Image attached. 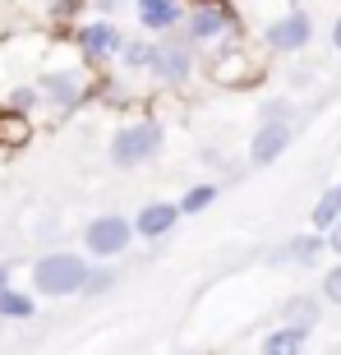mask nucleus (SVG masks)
Here are the masks:
<instances>
[{"mask_svg": "<svg viewBox=\"0 0 341 355\" xmlns=\"http://www.w3.org/2000/svg\"><path fill=\"white\" fill-rule=\"evenodd\" d=\"M92 259L74 250H51L33 263V291L46 295V300H69V295H83V282H88Z\"/></svg>", "mask_w": 341, "mask_h": 355, "instance_id": "f257e3e1", "label": "nucleus"}, {"mask_svg": "<svg viewBox=\"0 0 341 355\" xmlns=\"http://www.w3.org/2000/svg\"><path fill=\"white\" fill-rule=\"evenodd\" d=\"M194 74H198V46L184 37L180 28H175V33H161V37H152L148 79L157 83V88H184Z\"/></svg>", "mask_w": 341, "mask_h": 355, "instance_id": "f03ea898", "label": "nucleus"}, {"mask_svg": "<svg viewBox=\"0 0 341 355\" xmlns=\"http://www.w3.org/2000/svg\"><path fill=\"white\" fill-rule=\"evenodd\" d=\"M166 144V130H161V120H130V125H120L111 134V144H106V162L116 166V171H134V166H148V162L161 153Z\"/></svg>", "mask_w": 341, "mask_h": 355, "instance_id": "7ed1b4c3", "label": "nucleus"}, {"mask_svg": "<svg viewBox=\"0 0 341 355\" xmlns=\"http://www.w3.org/2000/svg\"><path fill=\"white\" fill-rule=\"evenodd\" d=\"M37 92H42V102L51 106L55 116H69V111H79L83 102H88V69L79 65H55V69H42V79H37Z\"/></svg>", "mask_w": 341, "mask_h": 355, "instance_id": "20e7f679", "label": "nucleus"}, {"mask_svg": "<svg viewBox=\"0 0 341 355\" xmlns=\"http://www.w3.org/2000/svg\"><path fill=\"white\" fill-rule=\"evenodd\" d=\"M134 217L125 212H97L88 226H83V254L88 259H120V254L134 245Z\"/></svg>", "mask_w": 341, "mask_h": 355, "instance_id": "39448f33", "label": "nucleus"}, {"mask_svg": "<svg viewBox=\"0 0 341 355\" xmlns=\"http://www.w3.org/2000/svg\"><path fill=\"white\" fill-rule=\"evenodd\" d=\"M231 28H236V14L226 10L222 0H198V5L184 10L180 33L194 42L198 51H203V46H222V42L231 37Z\"/></svg>", "mask_w": 341, "mask_h": 355, "instance_id": "423d86ee", "label": "nucleus"}, {"mask_svg": "<svg viewBox=\"0 0 341 355\" xmlns=\"http://www.w3.org/2000/svg\"><path fill=\"white\" fill-rule=\"evenodd\" d=\"M125 33H120L116 19H106V14H97V19H88V24L74 28V46H79V55L88 60V65H111V60H120V51H125Z\"/></svg>", "mask_w": 341, "mask_h": 355, "instance_id": "0eeeda50", "label": "nucleus"}, {"mask_svg": "<svg viewBox=\"0 0 341 355\" xmlns=\"http://www.w3.org/2000/svg\"><path fill=\"white\" fill-rule=\"evenodd\" d=\"M263 46L268 51H277V55H295V51H304L309 42H314V19L300 10V5H290L281 19H272V24H263Z\"/></svg>", "mask_w": 341, "mask_h": 355, "instance_id": "6e6552de", "label": "nucleus"}, {"mask_svg": "<svg viewBox=\"0 0 341 355\" xmlns=\"http://www.w3.org/2000/svg\"><path fill=\"white\" fill-rule=\"evenodd\" d=\"M290 139H295V125H286V120H259V130L250 139V166H272L290 148Z\"/></svg>", "mask_w": 341, "mask_h": 355, "instance_id": "1a4fd4ad", "label": "nucleus"}, {"mask_svg": "<svg viewBox=\"0 0 341 355\" xmlns=\"http://www.w3.org/2000/svg\"><path fill=\"white\" fill-rule=\"evenodd\" d=\"M184 208L180 203H170V198H152V203H143V208L134 212V231H139V240H166L175 226H180Z\"/></svg>", "mask_w": 341, "mask_h": 355, "instance_id": "9d476101", "label": "nucleus"}, {"mask_svg": "<svg viewBox=\"0 0 341 355\" xmlns=\"http://www.w3.org/2000/svg\"><path fill=\"white\" fill-rule=\"evenodd\" d=\"M134 24L152 37L175 33L184 24V0H134Z\"/></svg>", "mask_w": 341, "mask_h": 355, "instance_id": "9b49d317", "label": "nucleus"}, {"mask_svg": "<svg viewBox=\"0 0 341 355\" xmlns=\"http://www.w3.org/2000/svg\"><path fill=\"white\" fill-rule=\"evenodd\" d=\"M323 254H328V231H314V226H309L304 236L286 240V245L272 254V263H300V268H314Z\"/></svg>", "mask_w": 341, "mask_h": 355, "instance_id": "f8f14e48", "label": "nucleus"}, {"mask_svg": "<svg viewBox=\"0 0 341 355\" xmlns=\"http://www.w3.org/2000/svg\"><path fill=\"white\" fill-rule=\"evenodd\" d=\"M309 332H314V328H304V323H286V318H281V323H277V328L263 337V351H268V355L304 351V346H309Z\"/></svg>", "mask_w": 341, "mask_h": 355, "instance_id": "ddd939ff", "label": "nucleus"}, {"mask_svg": "<svg viewBox=\"0 0 341 355\" xmlns=\"http://www.w3.org/2000/svg\"><path fill=\"white\" fill-rule=\"evenodd\" d=\"M323 295H314V291H300V295H290V300H281V318L286 323H304V328H314L318 318H323Z\"/></svg>", "mask_w": 341, "mask_h": 355, "instance_id": "4468645a", "label": "nucleus"}, {"mask_svg": "<svg viewBox=\"0 0 341 355\" xmlns=\"http://www.w3.org/2000/svg\"><path fill=\"white\" fill-rule=\"evenodd\" d=\"M37 314V300L19 286H0V318L5 323H28V318Z\"/></svg>", "mask_w": 341, "mask_h": 355, "instance_id": "2eb2a0df", "label": "nucleus"}, {"mask_svg": "<svg viewBox=\"0 0 341 355\" xmlns=\"http://www.w3.org/2000/svg\"><path fill=\"white\" fill-rule=\"evenodd\" d=\"M337 222H341V180L328 184V189L318 194L314 212H309V226H314V231H328V226H337Z\"/></svg>", "mask_w": 341, "mask_h": 355, "instance_id": "dca6fc26", "label": "nucleus"}, {"mask_svg": "<svg viewBox=\"0 0 341 355\" xmlns=\"http://www.w3.org/2000/svg\"><path fill=\"white\" fill-rule=\"evenodd\" d=\"M148 60H152V33H139V37L125 42V51H120L116 65L125 74H148Z\"/></svg>", "mask_w": 341, "mask_h": 355, "instance_id": "f3484780", "label": "nucleus"}, {"mask_svg": "<svg viewBox=\"0 0 341 355\" xmlns=\"http://www.w3.org/2000/svg\"><path fill=\"white\" fill-rule=\"evenodd\" d=\"M116 286H120L116 259H92L88 282H83V295H88V300H97V295H106V291H116Z\"/></svg>", "mask_w": 341, "mask_h": 355, "instance_id": "a211bd4d", "label": "nucleus"}, {"mask_svg": "<svg viewBox=\"0 0 341 355\" xmlns=\"http://www.w3.org/2000/svg\"><path fill=\"white\" fill-rule=\"evenodd\" d=\"M24 139H28V111L5 106V111H0V148H19Z\"/></svg>", "mask_w": 341, "mask_h": 355, "instance_id": "6ab92c4d", "label": "nucleus"}, {"mask_svg": "<svg viewBox=\"0 0 341 355\" xmlns=\"http://www.w3.org/2000/svg\"><path fill=\"white\" fill-rule=\"evenodd\" d=\"M212 203H217V184H189V189H184L180 194V208H184V217H198V212H208Z\"/></svg>", "mask_w": 341, "mask_h": 355, "instance_id": "aec40b11", "label": "nucleus"}, {"mask_svg": "<svg viewBox=\"0 0 341 355\" xmlns=\"http://www.w3.org/2000/svg\"><path fill=\"white\" fill-rule=\"evenodd\" d=\"M259 120H286V125H295V102L290 97H268L259 106Z\"/></svg>", "mask_w": 341, "mask_h": 355, "instance_id": "412c9836", "label": "nucleus"}, {"mask_svg": "<svg viewBox=\"0 0 341 355\" xmlns=\"http://www.w3.org/2000/svg\"><path fill=\"white\" fill-rule=\"evenodd\" d=\"M37 102H42L37 83H19V88H10V97H5V106H14V111H33Z\"/></svg>", "mask_w": 341, "mask_h": 355, "instance_id": "4be33fe9", "label": "nucleus"}, {"mask_svg": "<svg viewBox=\"0 0 341 355\" xmlns=\"http://www.w3.org/2000/svg\"><path fill=\"white\" fill-rule=\"evenodd\" d=\"M323 300L328 304H341V259L323 272Z\"/></svg>", "mask_w": 341, "mask_h": 355, "instance_id": "5701e85b", "label": "nucleus"}, {"mask_svg": "<svg viewBox=\"0 0 341 355\" xmlns=\"http://www.w3.org/2000/svg\"><path fill=\"white\" fill-rule=\"evenodd\" d=\"M92 10L106 14V19H120L125 10H134V0H92Z\"/></svg>", "mask_w": 341, "mask_h": 355, "instance_id": "b1692460", "label": "nucleus"}, {"mask_svg": "<svg viewBox=\"0 0 341 355\" xmlns=\"http://www.w3.org/2000/svg\"><path fill=\"white\" fill-rule=\"evenodd\" d=\"M328 254H337V259H341V222L328 226Z\"/></svg>", "mask_w": 341, "mask_h": 355, "instance_id": "393cba45", "label": "nucleus"}, {"mask_svg": "<svg viewBox=\"0 0 341 355\" xmlns=\"http://www.w3.org/2000/svg\"><path fill=\"white\" fill-rule=\"evenodd\" d=\"M332 51L341 55V14H337V24H332Z\"/></svg>", "mask_w": 341, "mask_h": 355, "instance_id": "a878e982", "label": "nucleus"}, {"mask_svg": "<svg viewBox=\"0 0 341 355\" xmlns=\"http://www.w3.org/2000/svg\"><path fill=\"white\" fill-rule=\"evenodd\" d=\"M10 277H14V268H10V263H0V286H10Z\"/></svg>", "mask_w": 341, "mask_h": 355, "instance_id": "bb28decb", "label": "nucleus"}, {"mask_svg": "<svg viewBox=\"0 0 341 355\" xmlns=\"http://www.w3.org/2000/svg\"><path fill=\"white\" fill-rule=\"evenodd\" d=\"M286 5H300V0H286Z\"/></svg>", "mask_w": 341, "mask_h": 355, "instance_id": "cd10ccee", "label": "nucleus"}]
</instances>
